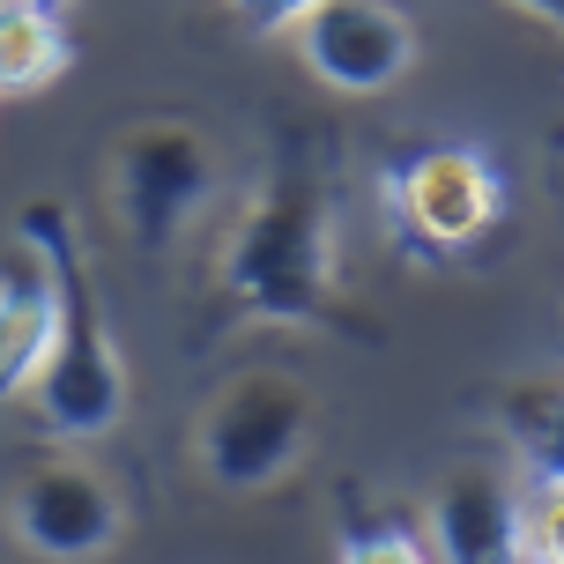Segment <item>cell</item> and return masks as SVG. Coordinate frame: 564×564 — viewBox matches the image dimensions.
<instances>
[{"label": "cell", "mask_w": 564, "mask_h": 564, "mask_svg": "<svg viewBox=\"0 0 564 564\" xmlns=\"http://www.w3.org/2000/svg\"><path fill=\"white\" fill-rule=\"evenodd\" d=\"M216 282L246 319L268 327H335V164L290 149L268 186L230 224Z\"/></svg>", "instance_id": "6da1fadb"}, {"label": "cell", "mask_w": 564, "mask_h": 564, "mask_svg": "<svg viewBox=\"0 0 564 564\" xmlns=\"http://www.w3.org/2000/svg\"><path fill=\"white\" fill-rule=\"evenodd\" d=\"M15 238H30L45 268H53V349L30 379V409H37V431L45 438H105L119 416H127V365H119L112 319H105V297L89 282L83 260V230L59 200H30L15 216Z\"/></svg>", "instance_id": "7a4b0ae2"}, {"label": "cell", "mask_w": 564, "mask_h": 564, "mask_svg": "<svg viewBox=\"0 0 564 564\" xmlns=\"http://www.w3.org/2000/svg\"><path fill=\"white\" fill-rule=\"evenodd\" d=\"M312 438V394L290 371H238L230 387L208 394L194 423V460L224 490H268L297 468Z\"/></svg>", "instance_id": "3957f363"}, {"label": "cell", "mask_w": 564, "mask_h": 564, "mask_svg": "<svg viewBox=\"0 0 564 564\" xmlns=\"http://www.w3.org/2000/svg\"><path fill=\"white\" fill-rule=\"evenodd\" d=\"M216 194V141L194 119H141L112 149V216L119 230L164 253L171 238H186L200 208Z\"/></svg>", "instance_id": "277c9868"}, {"label": "cell", "mask_w": 564, "mask_h": 564, "mask_svg": "<svg viewBox=\"0 0 564 564\" xmlns=\"http://www.w3.org/2000/svg\"><path fill=\"white\" fill-rule=\"evenodd\" d=\"M387 208H394V230L409 253H468L476 238L498 230L506 216V186L482 149H460V141H423V149H401L387 164Z\"/></svg>", "instance_id": "5b68a950"}, {"label": "cell", "mask_w": 564, "mask_h": 564, "mask_svg": "<svg viewBox=\"0 0 564 564\" xmlns=\"http://www.w3.org/2000/svg\"><path fill=\"white\" fill-rule=\"evenodd\" d=\"M290 37L305 75L335 97H379L416 67V23L394 0H319Z\"/></svg>", "instance_id": "8992f818"}, {"label": "cell", "mask_w": 564, "mask_h": 564, "mask_svg": "<svg viewBox=\"0 0 564 564\" xmlns=\"http://www.w3.org/2000/svg\"><path fill=\"white\" fill-rule=\"evenodd\" d=\"M8 520H15V535L37 550V557L53 564H89L105 557L127 528V506H119V490L89 460H37L23 482H15V498H8Z\"/></svg>", "instance_id": "52a82bcc"}, {"label": "cell", "mask_w": 564, "mask_h": 564, "mask_svg": "<svg viewBox=\"0 0 564 564\" xmlns=\"http://www.w3.org/2000/svg\"><path fill=\"white\" fill-rule=\"evenodd\" d=\"M431 550L446 564H528V506L498 468H453L423 506Z\"/></svg>", "instance_id": "ba28073f"}, {"label": "cell", "mask_w": 564, "mask_h": 564, "mask_svg": "<svg viewBox=\"0 0 564 564\" xmlns=\"http://www.w3.org/2000/svg\"><path fill=\"white\" fill-rule=\"evenodd\" d=\"M53 268L30 238H15V253H0V409L30 394V379L53 349Z\"/></svg>", "instance_id": "9c48e42d"}, {"label": "cell", "mask_w": 564, "mask_h": 564, "mask_svg": "<svg viewBox=\"0 0 564 564\" xmlns=\"http://www.w3.org/2000/svg\"><path fill=\"white\" fill-rule=\"evenodd\" d=\"M490 423L542 482H564V371H528L490 394Z\"/></svg>", "instance_id": "30bf717a"}, {"label": "cell", "mask_w": 564, "mask_h": 564, "mask_svg": "<svg viewBox=\"0 0 564 564\" xmlns=\"http://www.w3.org/2000/svg\"><path fill=\"white\" fill-rule=\"evenodd\" d=\"M75 67L67 23L37 0H0V97H37Z\"/></svg>", "instance_id": "8fae6325"}, {"label": "cell", "mask_w": 564, "mask_h": 564, "mask_svg": "<svg viewBox=\"0 0 564 564\" xmlns=\"http://www.w3.org/2000/svg\"><path fill=\"white\" fill-rule=\"evenodd\" d=\"M335 550H341V564H431V550L416 542V528H409L394 506H371L357 482H341Z\"/></svg>", "instance_id": "7c38bea8"}, {"label": "cell", "mask_w": 564, "mask_h": 564, "mask_svg": "<svg viewBox=\"0 0 564 564\" xmlns=\"http://www.w3.org/2000/svg\"><path fill=\"white\" fill-rule=\"evenodd\" d=\"M528 557L564 564V482H542V498L528 506Z\"/></svg>", "instance_id": "4fadbf2b"}, {"label": "cell", "mask_w": 564, "mask_h": 564, "mask_svg": "<svg viewBox=\"0 0 564 564\" xmlns=\"http://www.w3.org/2000/svg\"><path fill=\"white\" fill-rule=\"evenodd\" d=\"M230 15H238V23L246 30H260V37H275V30H297L312 15V8H319V0H224Z\"/></svg>", "instance_id": "5bb4252c"}, {"label": "cell", "mask_w": 564, "mask_h": 564, "mask_svg": "<svg viewBox=\"0 0 564 564\" xmlns=\"http://www.w3.org/2000/svg\"><path fill=\"white\" fill-rule=\"evenodd\" d=\"M512 8H528V15H535V23L564 30V0H512Z\"/></svg>", "instance_id": "9a60e30c"}, {"label": "cell", "mask_w": 564, "mask_h": 564, "mask_svg": "<svg viewBox=\"0 0 564 564\" xmlns=\"http://www.w3.org/2000/svg\"><path fill=\"white\" fill-rule=\"evenodd\" d=\"M37 8H45V15H67V8H75V0H37Z\"/></svg>", "instance_id": "2e32d148"}, {"label": "cell", "mask_w": 564, "mask_h": 564, "mask_svg": "<svg viewBox=\"0 0 564 564\" xmlns=\"http://www.w3.org/2000/svg\"><path fill=\"white\" fill-rule=\"evenodd\" d=\"M528 564H542V557H528Z\"/></svg>", "instance_id": "e0dca14e"}]
</instances>
